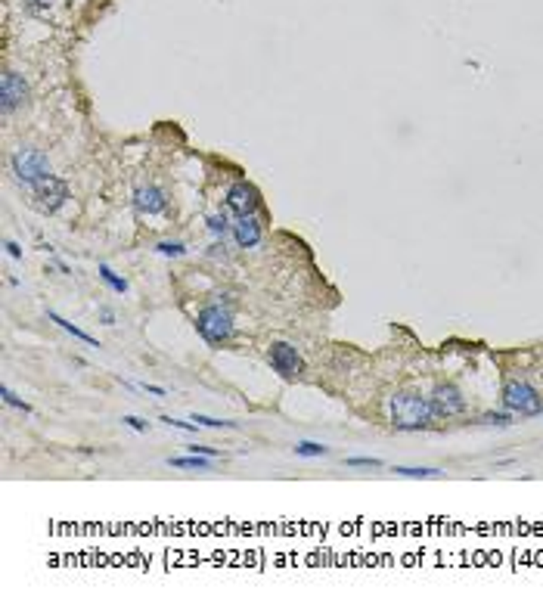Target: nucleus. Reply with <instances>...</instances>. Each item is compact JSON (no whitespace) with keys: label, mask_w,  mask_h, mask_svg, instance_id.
<instances>
[{"label":"nucleus","mask_w":543,"mask_h":605,"mask_svg":"<svg viewBox=\"0 0 543 605\" xmlns=\"http://www.w3.org/2000/svg\"><path fill=\"white\" fill-rule=\"evenodd\" d=\"M140 388L149 391V395H155V397H165V388H159V385H146V382H143Z\"/></svg>","instance_id":"nucleus-30"},{"label":"nucleus","mask_w":543,"mask_h":605,"mask_svg":"<svg viewBox=\"0 0 543 605\" xmlns=\"http://www.w3.org/2000/svg\"><path fill=\"white\" fill-rule=\"evenodd\" d=\"M168 466H174V469H196V472H208V469H211V457H202V453H190V457H174V460H168Z\"/></svg>","instance_id":"nucleus-13"},{"label":"nucleus","mask_w":543,"mask_h":605,"mask_svg":"<svg viewBox=\"0 0 543 605\" xmlns=\"http://www.w3.org/2000/svg\"><path fill=\"white\" fill-rule=\"evenodd\" d=\"M97 270H100V280H103L106 286L112 289V292H118V295H124V292H128V280H124V277H118V273H115L109 264H100Z\"/></svg>","instance_id":"nucleus-14"},{"label":"nucleus","mask_w":543,"mask_h":605,"mask_svg":"<svg viewBox=\"0 0 543 605\" xmlns=\"http://www.w3.org/2000/svg\"><path fill=\"white\" fill-rule=\"evenodd\" d=\"M224 208L236 217L258 215V211H261V193H258L251 184H246V180H236L224 196Z\"/></svg>","instance_id":"nucleus-8"},{"label":"nucleus","mask_w":543,"mask_h":605,"mask_svg":"<svg viewBox=\"0 0 543 605\" xmlns=\"http://www.w3.org/2000/svg\"><path fill=\"white\" fill-rule=\"evenodd\" d=\"M295 453L304 460H317V457H326L329 447L326 444H317V441H298L295 444Z\"/></svg>","instance_id":"nucleus-16"},{"label":"nucleus","mask_w":543,"mask_h":605,"mask_svg":"<svg viewBox=\"0 0 543 605\" xmlns=\"http://www.w3.org/2000/svg\"><path fill=\"white\" fill-rule=\"evenodd\" d=\"M155 251H159V255H168V258H184L186 255V246L184 242H159V246H155Z\"/></svg>","instance_id":"nucleus-20"},{"label":"nucleus","mask_w":543,"mask_h":605,"mask_svg":"<svg viewBox=\"0 0 543 605\" xmlns=\"http://www.w3.org/2000/svg\"><path fill=\"white\" fill-rule=\"evenodd\" d=\"M31 190V205H35L41 215H56V211L68 202V184L56 174H50L41 184L28 186Z\"/></svg>","instance_id":"nucleus-5"},{"label":"nucleus","mask_w":543,"mask_h":605,"mask_svg":"<svg viewBox=\"0 0 543 605\" xmlns=\"http://www.w3.org/2000/svg\"><path fill=\"white\" fill-rule=\"evenodd\" d=\"M162 422H168L171 429H180V431H196L199 422H180V419H171V416H162Z\"/></svg>","instance_id":"nucleus-25"},{"label":"nucleus","mask_w":543,"mask_h":605,"mask_svg":"<svg viewBox=\"0 0 543 605\" xmlns=\"http://www.w3.org/2000/svg\"><path fill=\"white\" fill-rule=\"evenodd\" d=\"M4 248H6V255H10V258H22V248H19V242L6 239V242H4Z\"/></svg>","instance_id":"nucleus-28"},{"label":"nucleus","mask_w":543,"mask_h":605,"mask_svg":"<svg viewBox=\"0 0 543 605\" xmlns=\"http://www.w3.org/2000/svg\"><path fill=\"white\" fill-rule=\"evenodd\" d=\"M47 320H50V323H56L59 329H66V333H68V335H72V339H78V342H84V345H90V348H100V342H97V339H93V335H88V333H84V329H78L75 323H68V320H66V317H59V313H56V311H47Z\"/></svg>","instance_id":"nucleus-12"},{"label":"nucleus","mask_w":543,"mask_h":605,"mask_svg":"<svg viewBox=\"0 0 543 605\" xmlns=\"http://www.w3.org/2000/svg\"><path fill=\"white\" fill-rule=\"evenodd\" d=\"M233 239L239 248H255L261 246L264 239V224L258 221V215H249V217H236L233 224Z\"/></svg>","instance_id":"nucleus-11"},{"label":"nucleus","mask_w":543,"mask_h":605,"mask_svg":"<svg viewBox=\"0 0 543 605\" xmlns=\"http://www.w3.org/2000/svg\"><path fill=\"white\" fill-rule=\"evenodd\" d=\"M388 422L395 431H426L435 416H431L429 397L419 391H398L388 397Z\"/></svg>","instance_id":"nucleus-1"},{"label":"nucleus","mask_w":543,"mask_h":605,"mask_svg":"<svg viewBox=\"0 0 543 605\" xmlns=\"http://www.w3.org/2000/svg\"><path fill=\"white\" fill-rule=\"evenodd\" d=\"M186 450H190V453H202V457H217L215 447H205V444H190Z\"/></svg>","instance_id":"nucleus-26"},{"label":"nucleus","mask_w":543,"mask_h":605,"mask_svg":"<svg viewBox=\"0 0 543 605\" xmlns=\"http://www.w3.org/2000/svg\"><path fill=\"white\" fill-rule=\"evenodd\" d=\"M25 100H28V81L19 72H4V78H0V109H4V115L25 106Z\"/></svg>","instance_id":"nucleus-9"},{"label":"nucleus","mask_w":543,"mask_h":605,"mask_svg":"<svg viewBox=\"0 0 543 605\" xmlns=\"http://www.w3.org/2000/svg\"><path fill=\"white\" fill-rule=\"evenodd\" d=\"M10 168H13V177L19 180L22 186H35V184H41V180H47L53 174L47 152H41V149H35V146L16 149L13 159H10Z\"/></svg>","instance_id":"nucleus-4"},{"label":"nucleus","mask_w":543,"mask_h":605,"mask_svg":"<svg viewBox=\"0 0 543 605\" xmlns=\"http://www.w3.org/2000/svg\"><path fill=\"white\" fill-rule=\"evenodd\" d=\"M500 400H503V410L522 416V419H534V416L543 413L540 391L534 388V385H528L525 379H506V382H503Z\"/></svg>","instance_id":"nucleus-3"},{"label":"nucleus","mask_w":543,"mask_h":605,"mask_svg":"<svg viewBox=\"0 0 543 605\" xmlns=\"http://www.w3.org/2000/svg\"><path fill=\"white\" fill-rule=\"evenodd\" d=\"M208 255H211V258H220V261H227V246H224V239H220V242H215Z\"/></svg>","instance_id":"nucleus-27"},{"label":"nucleus","mask_w":543,"mask_h":605,"mask_svg":"<svg viewBox=\"0 0 543 605\" xmlns=\"http://www.w3.org/2000/svg\"><path fill=\"white\" fill-rule=\"evenodd\" d=\"M193 422L205 429H236V422H227V419H211V416H202V413H193Z\"/></svg>","instance_id":"nucleus-21"},{"label":"nucleus","mask_w":543,"mask_h":605,"mask_svg":"<svg viewBox=\"0 0 543 605\" xmlns=\"http://www.w3.org/2000/svg\"><path fill=\"white\" fill-rule=\"evenodd\" d=\"M168 205H171V199H168V193H165L162 186L146 184V186H137V190H133V208H137L140 215H146V217L165 215Z\"/></svg>","instance_id":"nucleus-10"},{"label":"nucleus","mask_w":543,"mask_h":605,"mask_svg":"<svg viewBox=\"0 0 543 605\" xmlns=\"http://www.w3.org/2000/svg\"><path fill=\"white\" fill-rule=\"evenodd\" d=\"M398 475L404 478H438L441 469H431V466H395Z\"/></svg>","instance_id":"nucleus-18"},{"label":"nucleus","mask_w":543,"mask_h":605,"mask_svg":"<svg viewBox=\"0 0 543 605\" xmlns=\"http://www.w3.org/2000/svg\"><path fill=\"white\" fill-rule=\"evenodd\" d=\"M0 397H4V404H6V407H16V410H22V413H31V407H28L19 395H13V388H6V385L0 388Z\"/></svg>","instance_id":"nucleus-19"},{"label":"nucleus","mask_w":543,"mask_h":605,"mask_svg":"<svg viewBox=\"0 0 543 605\" xmlns=\"http://www.w3.org/2000/svg\"><path fill=\"white\" fill-rule=\"evenodd\" d=\"M267 364H270V369L280 373L282 379H298V376L304 373V357L298 354V348L289 342H273L270 351H267Z\"/></svg>","instance_id":"nucleus-7"},{"label":"nucleus","mask_w":543,"mask_h":605,"mask_svg":"<svg viewBox=\"0 0 543 605\" xmlns=\"http://www.w3.org/2000/svg\"><path fill=\"white\" fill-rule=\"evenodd\" d=\"M100 320H103V326H112L115 323V311L112 308H100Z\"/></svg>","instance_id":"nucleus-29"},{"label":"nucleus","mask_w":543,"mask_h":605,"mask_svg":"<svg viewBox=\"0 0 543 605\" xmlns=\"http://www.w3.org/2000/svg\"><path fill=\"white\" fill-rule=\"evenodd\" d=\"M540 382H543V373H540Z\"/></svg>","instance_id":"nucleus-31"},{"label":"nucleus","mask_w":543,"mask_h":605,"mask_svg":"<svg viewBox=\"0 0 543 605\" xmlns=\"http://www.w3.org/2000/svg\"><path fill=\"white\" fill-rule=\"evenodd\" d=\"M22 4H25V10L37 13V16H44V13L53 6V0H22Z\"/></svg>","instance_id":"nucleus-23"},{"label":"nucleus","mask_w":543,"mask_h":605,"mask_svg":"<svg viewBox=\"0 0 543 605\" xmlns=\"http://www.w3.org/2000/svg\"><path fill=\"white\" fill-rule=\"evenodd\" d=\"M429 407H431V416H435V419H453V416H463L469 410V400H466V395H463L460 388H456V385L441 382V385L431 388Z\"/></svg>","instance_id":"nucleus-6"},{"label":"nucleus","mask_w":543,"mask_h":605,"mask_svg":"<svg viewBox=\"0 0 543 605\" xmlns=\"http://www.w3.org/2000/svg\"><path fill=\"white\" fill-rule=\"evenodd\" d=\"M121 422L128 429H133V431H149V422H143L140 416H121Z\"/></svg>","instance_id":"nucleus-24"},{"label":"nucleus","mask_w":543,"mask_h":605,"mask_svg":"<svg viewBox=\"0 0 543 605\" xmlns=\"http://www.w3.org/2000/svg\"><path fill=\"white\" fill-rule=\"evenodd\" d=\"M227 215H230V211H217V215H208V221H205L208 230L215 233V236H220V239H224L227 233H233V224H230V217Z\"/></svg>","instance_id":"nucleus-15"},{"label":"nucleus","mask_w":543,"mask_h":605,"mask_svg":"<svg viewBox=\"0 0 543 605\" xmlns=\"http://www.w3.org/2000/svg\"><path fill=\"white\" fill-rule=\"evenodd\" d=\"M233 298L224 295V301H208L205 308L196 313V333L211 348H220L224 342L233 339Z\"/></svg>","instance_id":"nucleus-2"},{"label":"nucleus","mask_w":543,"mask_h":605,"mask_svg":"<svg viewBox=\"0 0 543 605\" xmlns=\"http://www.w3.org/2000/svg\"><path fill=\"white\" fill-rule=\"evenodd\" d=\"M345 462H348V466H364V469H379L382 466L376 457H348Z\"/></svg>","instance_id":"nucleus-22"},{"label":"nucleus","mask_w":543,"mask_h":605,"mask_svg":"<svg viewBox=\"0 0 543 605\" xmlns=\"http://www.w3.org/2000/svg\"><path fill=\"white\" fill-rule=\"evenodd\" d=\"M478 422H482V426H497V429H506V426H513V413H509V410H491V413L478 416Z\"/></svg>","instance_id":"nucleus-17"}]
</instances>
